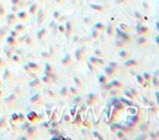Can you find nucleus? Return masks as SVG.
I'll use <instances>...</instances> for the list:
<instances>
[{"label":"nucleus","mask_w":159,"mask_h":140,"mask_svg":"<svg viewBox=\"0 0 159 140\" xmlns=\"http://www.w3.org/2000/svg\"><path fill=\"white\" fill-rule=\"evenodd\" d=\"M112 87H116V88H121L122 87V83L121 82H118V81H112L109 84H107V88H112Z\"/></svg>","instance_id":"nucleus-1"},{"label":"nucleus","mask_w":159,"mask_h":140,"mask_svg":"<svg viewBox=\"0 0 159 140\" xmlns=\"http://www.w3.org/2000/svg\"><path fill=\"white\" fill-rule=\"evenodd\" d=\"M117 35H118V37H121V39H124V40H129V39H131L128 35L126 34V32H123V31H122V30H119V29L117 30Z\"/></svg>","instance_id":"nucleus-2"},{"label":"nucleus","mask_w":159,"mask_h":140,"mask_svg":"<svg viewBox=\"0 0 159 140\" xmlns=\"http://www.w3.org/2000/svg\"><path fill=\"white\" fill-rule=\"evenodd\" d=\"M137 64H138V62H137V61H134V60H129V61H127V62H126V66H127V67L137 66Z\"/></svg>","instance_id":"nucleus-3"},{"label":"nucleus","mask_w":159,"mask_h":140,"mask_svg":"<svg viewBox=\"0 0 159 140\" xmlns=\"http://www.w3.org/2000/svg\"><path fill=\"white\" fill-rule=\"evenodd\" d=\"M119 56H121L122 58H127V57H129V55H128V52H127V51H121V52H119Z\"/></svg>","instance_id":"nucleus-4"},{"label":"nucleus","mask_w":159,"mask_h":140,"mask_svg":"<svg viewBox=\"0 0 159 140\" xmlns=\"http://www.w3.org/2000/svg\"><path fill=\"white\" fill-rule=\"evenodd\" d=\"M137 31H138V32H141V34H142V32H147L148 30H147L145 27H143V26L138 25V27H137Z\"/></svg>","instance_id":"nucleus-5"},{"label":"nucleus","mask_w":159,"mask_h":140,"mask_svg":"<svg viewBox=\"0 0 159 140\" xmlns=\"http://www.w3.org/2000/svg\"><path fill=\"white\" fill-rule=\"evenodd\" d=\"M137 79H138V82H141V83H143V84H144V87H145V84H147V82H144V81H143V78H142V76H139V74H138V76H137Z\"/></svg>","instance_id":"nucleus-6"},{"label":"nucleus","mask_w":159,"mask_h":140,"mask_svg":"<svg viewBox=\"0 0 159 140\" xmlns=\"http://www.w3.org/2000/svg\"><path fill=\"white\" fill-rule=\"evenodd\" d=\"M90 6H91L92 9H96V10H103V8H101V6H98V5H93V4H92V5H90Z\"/></svg>","instance_id":"nucleus-7"},{"label":"nucleus","mask_w":159,"mask_h":140,"mask_svg":"<svg viewBox=\"0 0 159 140\" xmlns=\"http://www.w3.org/2000/svg\"><path fill=\"white\" fill-rule=\"evenodd\" d=\"M119 26H121V30H128V27H127V25H124V24H121Z\"/></svg>","instance_id":"nucleus-8"},{"label":"nucleus","mask_w":159,"mask_h":140,"mask_svg":"<svg viewBox=\"0 0 159 140\" xmlns=\"http://www.w3.org/2000/svg\"><path fill=\"white\" fill-rule=\"evenodd\" d=\"M153 83H154L155 87H158V79H157V77H153Z\"/></svg>","instance_id":"nucleus-9"},{"label":"nucleus","mask_w":159,"mask_h":140,"mask_svg":"<svg viewBox=\"0 0 159 140\" xmlns=\"http://www.w3.org/2000/svg\"><path fill=\"white\" fill-rule=\"evenodd\" d=\"M144 78H145V79H151V74L145 72V73H144Z\"/></svg>","instance_id":"nucleus-10"},{"label":"nucleus","mask_w":159,"mask_h":140,"mask_svg":"<svg viewBox=\"0 0 159 140\" xmlns=\"http://www.w3.org/2000/svg\"><path fill=\"white\" fill-rule=\"evenodd\" d=\"M117 136H118V138H123V136H124V133H123V132H118V133H117Z\"/></svg>","instance_id":"nucleus-11"},{"label":"nucleus","mask_w":159,"mask_h":140,"mask_svg":"<svg viewBox=\"0 0 159 140\" xmlns=\"http://www.w3.org/2000/svg\"><path fill=\"white\" fill-rule=\"evenodd\" d=\"M96 29H101V30H102V29H104V26H103L102 24H97V25H96Z\"/></svg>","instance_id":"nucleus-12"},{"label":"nucleus","mask_w":159,"mask_h":140,"mask_svg":"<svg viewBox=\"0 0 159 140\" xmlns=\"http://www.w3.org/2000/svg\"><path fill=\"white\" fill-rule=\"evenodd\" d=\"M100 81H101L102 83H104V82H106V77H104V76H102V77H100Z\"/></svg>","instance_id":"nucleus-13"},{"label":"nucleus","mask_w":159,"mask_h":140,"mask_svg":"<svg viewBox=\"0 0 159 140\" xmlns=\"http://www.w3.org/2000/svg\"><path fill=\"white\" fill-rule=\"evenodd\" d=\"M139 42H141V44H145V40L144 39H139Z\"/></svg>","instance_id":"nucleus-14"},{"label":"nucleus","mask_w":159,"mask_h":140,"mask_svg":"<svg viewBox=\"0 0 159 140\" xmlns=\"http://www.w3.org/2000/svg\"><path fill=\"white\" fill-rule=\"evenodd\" d=\"M157 102L159 103V92H157Z\"/></svg>","instance_id":"nucleus-15"},{"label":"nucleus","mask_w":159,"mask_h":140,"mask_svg":"<svg viewBox=\"0 0 159 140\" xmlns=\"http://www.w3.org/2000/svg\"><path fill=\"white\" fill-rule=\"evenodd\" d=\"M157 27H158V30H159V21H158V23H157Z\"/></svg>","instance_id":"nucleus-16"},{"label":"nucleus","mask_w":159,"mask_h":140,"mask_svg":"<svg viewBox=\"0 0 159 140\" xmlns=\"http://www.w3.org/2000/svg\"><path fill=\"white\" fill-rule=\"evenodd\" d=\"M157 42H158V44H159V37H157Z\"/></svg>","instance_id":"nucleus-17"}]
</instances>
